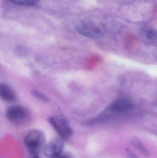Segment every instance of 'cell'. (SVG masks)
Instances as JSON below:
<instances>
[{
    "mask_svg": "<svg viewBox=\"0 0 157 158\" xmlns=\"http://www.w3.org/2000/svg\"><path fill=\"white\" fill-rule=\"evenodd\" d=\"M51 125L59 134L60 137L65 141L72 137L73 130L70 126L69 122L63 116H52L49 118Z\"/></svg>",
    "mask_w": 157,
    "mask_h": 158,
    "instance_id": "7a4b0ae2",
    "label": "cell"
},
{
    "mask_svg": "<svg viewBox=\"0 0 157 158\" xmlns=\"http://www.w3.org/2000/svg\"><path fill=\"white\" fill-rule=\"evenodd\" d=\"M0 95L2 98L6 101H15L17 98L16 94L14 90L6 84L0 85Z\"/></svg>",
    "mask_w": 157,
    "mask_h": 158,
    "instance_id": "52a82bcc",
    "label": "cell"
},
{
    "mask_svg": "<svg viewBox=\"0 0 157 158\" xmlns=\"http://www.w3.org/2000/svg\"><path fill=\"white\" fill-rule=\"evenodd\" d=\"M24 144L31 155H38L46 145L45 135L39 130L29 131L25 136Z\"/></svg>",
    "mask_w": 157,
    "mask_h": 158,
    "instance_id": "6da1fadb",
    "label": "cell"
},
{
    "mask_svg": "<svg viewBox=\"0 0 157 158\" xmlns=\"http://www.w3.org/2000/svg\"><path fill=\"white\" fill-rule=\"evenodd\" d=\"M132 102L126 98H120L112 102L109 106L111 110L116 112H124L131 110L133 108Z\"/></svg>",
    "mask_w": 157,
    "mask_h": 158,
    "instance_id": "8992f818",
    "label": "cell"
},
{
    "mask_svg": "<svg viewBox=\"0 0 157 158\" xmlns=\"http://www.w3.org/2000/svg\"><path fill=\"white\" fill-rule=\"evenodd\" d=\"M7 119L15 123H22L27 120L29 114L26 110L20 106H12L6 112Z\"/></svg>",
    "mask_w": 157,
    "mask_h": 158,
    "instance_id": "5b68a950",
    "label": "cell"
},
{
    "mask_svg": "<svg viewBox=\"0 0 157 158\" xmlns=\"http://www.w3.org/2000/svg\"><path fill=\"white\" fill-rule=\"evenodd\" d=\"M130 142L131 143L136 147L137 149H139L143 154H144L145 156H148L149 152L147 149L144 146L143 144L141 143V141L135 137H133L130 139Z\"/></svg>",
    "mask_w": 157,
    "mask_h": 158,
    "instance_id": "9c48e42d",
    "label": "cell"
},
{
    "mask_svg": "<svg viewBox=\"0 0 157 158\" xmlns=\"http://www.w3.org/2000/svg\"><path fill=\"white\" fill-rule=\"evenodd\" d=\"M142 34L146 39L152 41H157V30L150 27H146L142 30Z\"/></svg>",
    "mask_w": 157,
    "mask_h": 158,
    "instance_id": "ba28073f",
    "label": "cell"
},
{
    "mask_svg": "<svg viewBox=\"0 0 157 158\" xmlns=\"http://www.w3.org/2000/svg\"><path fill=\"white\" fill-rule=\"evenodd\" d=\"M30 158H39L37 155H31V157Z\"/></svg>",
    "mask_w": 157,
    "mask_h": 158,
    "instance_id": "5bb4252c",
    "label": "cell"
},
{
    "mask_svg": "<svg viewBox=\"0 0 157 158\" xmlns=\"http://www.w3.org/2000/svg\"><path fill=\"white\" fill-rule=\"evenodd\" d=\"M76 28L81 35L89 39H100L104 35L103 30L93 21L81 22L76 26Z\"/></svg>",
    "mask_w": 157,
    "mask_h": 158,
    "instance_id": "3957f363",
    "label": "cell"
},
{
    "mask_svg": "<svg viewBox=\"0 0 157 158\" xmlns=\"http://www.w3.org/2000/svg\"><path fill=\"white\" fill-rule=\"evenodd\" d=\"M126 152L127 156L129 158H139L130 149H126Z\"/></svg>",
    "mask_w": 157,
    "mask_h": 158,
    "instance_id": "7c38bea8",
    "label": "cell"
},
{
    "mask_svg": "<svg viewBox=\"0 0 157 158\" xmlns=\"http://www.w3.org/2000/svg\"><path fill=\"white\" fill-rule=\"evenodd\" d=\"M64 147V140L61 137L53 138L46 144L43 149L45 156L53 158L62 153Z\"/></svg>",
    "mask_w": 157,
    "mask_h": 158,
    "instance_id": "277c9868",
    "label": "cell"
},
{
    "mask_svg": "<svg viewBox=\"0 0 157 158\" xmlns=\"http://www.w3.org/2000/svg\"><path fill=\"white\" fill-rule=\"evenodd\" d=\"M31 94L33 95V96L35 97L36 98L38 99L39 100H41L44 102H49L50 99H49L48 97L46 96L44 94L40 93L38 91L36 90H32L31 92Z\"/></svg>",
    "mask_w": 157,
    "mask_h": 158,
    "instance_id": "8fae6325",
    "label": "cell"
},
{
    "mask_svg": "<svg viewBox=\"0 0 157 158\" xmlns=\"http://www.w3.org/2000/svg\"><path fill=\"white\" fill-rule=\"evenodd\" d=\"M10 2L21 6H32L36 5L39 0H9Z\"/></svg>",
    "mask_w": 157,
    "mask_h": 158,
    "instance_id": "30bf717a",
    "label": "cell"
},
{
    "mask_svg": "<svg viewBox=\"0 0 157 158\" xmlns=\"http://www.w3.org/2000/svg\"><path fill=\"white\" fill-rule=\"evenodd\" d=\"M53 158H72V157L71 156H70L69 154L62 153L61 154L59 155V156Z\"/></svg>",
    "mask_w": 157,
    "mask_h": 158,
    "instance_id": "4fadbf2b",
    "label": "cell"
}]
</instances>
